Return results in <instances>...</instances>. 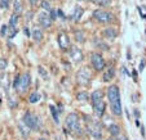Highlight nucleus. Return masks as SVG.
<instances>
[{"label":"nucleus","instance_id":"19","mask_svg":"<svg viewBox=\"0 0 146 140\" xmlns=\"http://www.w3.org/2000/svg\"><path fill=\"white\" fill-rule=\"evenodd\" d=\"M22 10H23L22 3H21L19 0H14V14L19 16V14L22 13Z\"/></svg>","mask_w":146,"mask_h":140},{"label":"nucleus","instance_id":"2","mask_svg":"<svg viewBox=\"0 0 146 140\" xmlns=\"http://www.w3.org/2000/svg\"><path fill=\"white\" fill-rule=\"evenodd\" d=\"M65 126L66 129H69L71 132L74 134H82V129H80V120H79V114L75 112L67 114L66 120H65Z\"/></svg>","mask_w":146,"mask_h":140},{"label":"nucleus","instance_id":"23","mask_svg":"<svg viewBox=\"0 0 146 140\" xmlns=\"http://www.w3.org/2000/svg\"><path fill=\"white\" fill-rule=\"evenodd\" d=\"M0 80H1V82H0V85L3 86L4 89H8V75H5V73H3L1 76H0Z\"/></svg>","mask_w":146,"mask_h":140},{"label":"nucleus","instance_id":"30","mask_svg":"<svg viewBox=\"0 0 146 140\" xmlns=\"http://www.w3.org/2000/svg\"><path fill=\"white\" fill-rule=\"evenodd\" d=\"M8 7H9V0H0V8L8 9Z\"/></svg>","mask_w":146,"mask_h":140},{"label":"nucleus","instance_id":"8","mask_svg":"<svg viewBox=\"0 0 146 140\" xmlns=\"http://www.w3.org/2000/svg\"><path fill=\"white\" fill-rule=\"evenodd\" d=\"M30 84H31L30 73H27V72H26V73H22L21 75V79H19V84H18V86H17L16 90L18 91V93H23V91L30 86Z\"/></svg>","mask_w":146,"mask_h":140},{"label":"nucleus","instance_id":"39","mask_svg":"<svg viewBox=\"0 0 146 140\" xmlns=\"http://www.w3.org/2000/svg\"><path fill=\"white\" fill-rule=\"evenodd\" d=\"M29 1H30V4H31V5H36V4H38V1H39V0H29Z\"/></svg>","mask_w":146,"mask_h":140},{"label":"nucleus","instance_id":"21","mask_svg":"<svg viewBox=\"0 0 146 140\" xmlns=\"http://www.w3.org/2000/svg\"><path fill=\"white\" fill-rule=\"evenodd\" d=\"M25 126H26V124L23 121L18 124V129H19V131H21V134H22V136L23 137H27L29 136V132H27V129H25Z\"/></svg>","mask_w":146,"mask_h":140},{"label":"nucleus","instance_id":"26","mask_svg":"<svg viewBox=\"0 0 146 140\" xmlns=\"http://www.w3.org/2000/svg\"><path fill=\"white\" fill-rule=\"evenodd\" d=\"M96 5H100V7H106V5H109L110 4V1L111 0H92Z\"/></svg>","mask_w":146,"mask_h":140},{"label":"nucleus","instance_id":"38","mask_svg":"<svg viewBox=\"0 0 146 140\" xmlns=\"http://www.w3.org/2000/svg\"><path fill=\"white\" fill-rule=\"evenodd\" d=\"M23 32H25V35H26V36H31V35H30V31H29V28H27V27L23 28Z\"/></svg>","mask_w":146,"mask_h":140},{"label":"nucleus","instance_id":"34","mask_svg":"<svg viewBox=\"0 0 146 140\" xmlns=\"http://www.w3.org/2000/svg\"><path fill=\"white\" fill-rule=\"evenodd\" d=\"M38 69H39V73H40L41 76L44 77V79H47V77H48V75H47V72H45V69L43 68V67H41V66H39V67H38Z\"/></svg>","mask_w":146,"mask_h":140},{"label":"nucleus","instance_id":"20","mask_svg":"<svg viewBox=\"0 0 146 140\" xmlns=\"http://www.w3.org/2000/svg\"><path fill=\"white\" fill-rule=\"evenodd\" d=\"M39 99H40V94H39L38 91H33V93L30 94V96H29V102L34 104V103L39 102Z\"/></svg>","mask_w":146,"mask_h":140},{"label":"nucleus","instance_id":"1","mask_svg":"<svg viewBox=\"0 0 146 140\" xmlns=\"http://www.w3.org/2000/svg\"><path fill=\"white\" fill-rule=\"evenodd\" d=\"M108 98L110 102V108L113 114L115 116H121V102H120V91L116 85H111L108 89Z\"/></svg>","mask_w":146,"mask_h":140},{"label":"nucleus","instance_id":"4","mask_svg":"<svg viewBox=\"0 0 146 140\" xmlns=\"http://www.w3.org/2000/svg\"><path fill=\"white\" fill-rule=\"evenodd\" d=\"M23 122L26 124V126L31 130H39L40 129V122L39 118L34 114L33 112H26L23 116Z\"/></svg>","mask_w":146,"mask_h":140},{"label":"nucleus","instance_id":"25","mask_svg":"<svg viewBox=\"0 0 146 140\" xmlns=\"http://www.w3.org/2000/svg\"><path fill=\"white\" fill-rule=\"evenodd\" d=\"M17 23H18V16L17 14H12L11 19H9V26L11 27H16Z\"/></svg>","mask_w":146,"mask_h":140},{"label":"nucleus","instance_id":"5","mask_svg":"<svg viewBox=\"0 0 146 140\" xmlns=\"http://www.w3.org/2000/svg\"><path fill=\"white\" fill-rule=\"evenodd\" d=\"M91 79H92V73L88 67H83V68L79 69V72L76 75V80L80 85H88Z\"/></svg>","mask_w":146,"mask_h":140},{"label":"nucleus","instance_id":"42","mask_svg":"<svg viewBox=\"0 0 146 140\" xmlns=\"http://www.w3.org/2000/svg\"><path fill=\"white\" fill-rule=\"evenodd\" d=\"M0 104H1V94H0Z\"/></svg>","mask_w":146,"mask_h":140},{"label":"nucleus","instance_id":"3","mask_svg":"<svg viewBox=\"0 0 146 140\" xmlns=\"http://www.w3.org/2000/svg\"><path fill=\"white\" fill-rule=\"evenodd\" d=\"M93 18L100 23H110L114 21L113 14L106 10H102V9H96L93 12Z\"/></svg>","mask_w":146,"mask_h":140},{"label":"nucleus","instance_id":"41","mask_svg":"<svg viewBox=\"0 0 146 140\" xmlns=\"http://www.w3.org/2000/svg\"><path fill=\"white\" fill-rule=\"evenodd\" d=\"M119 140H128V137L127 136H120V139Z\"/></svg>","mask_w":146,"mask_h":140},{"label":"nucleus","instance_id":"33","mask_svg":"<svg viewBox=\"0 0 146 140\" xmlns=\"http://www.w3.org/2000/svg\"><path fill=\"white\" fill-rule=\"evenodd\" d=\"M19 79H21V75H17V76L14 77V80H13V88H14V89H17V86H18Z\"/></svg>","mask_w":146,"mask_h":140},{"label":"nucleus","instance_id":"22","mask_svg":"<svg viewBox=\"0 0 146 140\" xmlns=\"http://www.w3.org/2000/svg\"><path fill=\"white\" fill-rule=\"evenodd\" d=\"M50 108V113H52L53 116V120H54L56 124H60V118H58V113H57V109H56L54 105H49Z\"/></svg>","mask_w":146,"mask_h":140},{"label":"nucleus","instance_id":"15","mask_svg":"<svg viewBox=\"0 0 146 140\" xmlns=\"http://www.w3.org/2000/svg\"><path fill=\"white\" fill-rule=\"evenodd\" d=\"M102 98H104V93H102L101 90H96L92 93L91 95V99H92V104H94V103L97 102H101Z\"/></svg>","mask_w":146,"mask_h":140},{"label":"nucleus","instance_id":"37","mask_svg":"<svg viewBox=\"0 0 146 140\" xmlns=\"http://www.w3.org/2000/svg\"><path fill=\"white\" fill-rule=\"evenodd\" d=\"M145 66H146V61H145V59H142V61H141V64H140V72L142 71Z\"/></svg>","mask_w":146,"mask_h":140},{"label":"nucleus","instance_id":"24","mask_svg":"<svg viewBox=\"0 0 146 140\" xmlns=\"http://www.w3.org/2000/svg\"><path fill=\"white\" fill-rule=\"evenodd\" d=\"M76 98H78V100H80V102H86V100H88V93L80 91V93H78Z\"/></svg>","mask_w":146,"mask_h":140},{"label":"nucleus","instance_id":"7","mask_svg":"<svg viewBox=\"0 0 146 140\" xmlns=\"http://www.w3.org/2000/svg\"><path fill=\"white\" fill-rule=\"evenodd\" d=\"M87 129H88V132L96 139H101L102 137V132H101V126H100L98 122L92 121L89 118V122H87Z\"/></svg>","mask_w":146,"mask_h":140},{"label":"nucleus","instance_id":"40","mask_svg":"<svg viewBox=\"0 0 146 140\" xmlns=\"http://www.w3.org/2000/svg\"><path fill=\"white\" fill-rule=\"evenodd\" d=\"M108 140H119V139H116V136H111V137H109Z\"/></svg>","mask_w":146,"mask_h":140},{"label":"nucleus","instance_id":"27","mask_svg":"<svg viewBox=\"0 0 146 140\" xmlns=\"http://www.w3.org/2000/svg\"><path fill=\"white\" fill-rule=\"evenodd\" d=\"M41 8L44 9V10H47V12H49V10H52V8H50V4H49V1H47V0H43L41 1Z\"/></svg>","mask_w":146,"mask_h":140},{"label":"nucleus","instance_id":"11","mask_svg":"<svg viewBox=\"0 0 146 140\" xmlns=\"http://www.w3.org/2000/svg\"><path fill=\"white\" fill-rule=\"evenodd\" d=\"M70 58H71L72 62H75V63H79V62L83 61L84 55H83V52L78 46H72L71 50H70Z\"/></svg>","mask_w":146,"mask_h":140},{"label":"nucleus","instance_id":"28","mask_svg":"<svg viewBox=\"0 0 146 140\" xmlns=\"http://www.w3.org/2000/svg\"><path fill=\"white\" fill-rule=\"evenodd\" d=\"M17 32H18V31H17L16 27H11V28L8 30V35H7V36H8L9 39H13L14 36L17 35Z\"/></svg>","mask_w":146,"mask_h":140},{"label":"nucleus","instance_id":"29","mask_svg":"<svg viewBox=\"0 0 146 140\" xmlns=\"http://www.w3.org/2000/svg\"><path fill=\"white\" fill-rule=\"evenodd\" d=\"M8 66V61L5 58H0V69H5Z\"/></svg>","mask_w":146,"mask_h":140},{"label":"nucleus","instance_id":"12","mask_svg":"<svg viewBox=\"0 0 146 140\" xmlns=\"http://www.w3.org/2000/svg\"><path fill=\"white\" fill-rule=\"evenodd\" d=\"M105 109H106V104L104 100L101 102H97L93 104V112L97 117H102V116L105 114Z\"/></svg>","mask_w":146,"mask_h":140},{"label":"nucleus","instance_id":"17","mask_svg":"<svg viewBox=\"0 0 146 140\" xmlns=\"http://www.w3.org/2000/svg\"><path fill=\"white\" fill-rule=\"evenodd\" d=\"M120 126H119L118 124H111L110 126H109V132L111 134V136H118V135H120Z\"/></svg>","mask_w":146,"mask_h":140},{"label":"nucleus","instance_id":"14","mask_svg":"<svg viewBox=\"0 0 146 140\" xmlns=\"http://www.w3.org/2000/svg\"><path fill=\"white\" fill-rule=\"evenodd\" d=\"M115 76V68H114L113 66L109 67L108 71H105V73H104V77H102V80L105 81V82H109L113 77Z\"/></svg>","mask_w":146,"mask_h":140},{"label":"nucleus","instance_id":"13","mask_svg":"<svg viewBox=\"0 0 146 140\" xmlns=\"http://www.w3.org/2000/svg\"><path fill=\"white\" fill-rule=\"evenodd\" d=\"M104 36H105L106 39H109V40H114V39L118 36V32H116L115 28L113 27H108L104 30Z\"/></svg>","mask_w":146,"mask_h":140},{"label":"nucleus","instance_id":"10","mask_svg":"<svg viewBox=\"0 0 146 140\" xmlns=\"http://www.w3.org/2000/svg\"><path fill=\"white\" fill-rule=\"evenodd\" d=\"M57 43L62 50H67L70 48V39H69V36H67V33H65V32H61L60 35H58Z\"/></svg>","mask_w":146,"mask_h":140},{"label":"nucleus","instance_id":"43","mask_svg":"<svg viewBox=\"0 0 146 140\" xmlns=\"http://www.w3.org/2000/svg\"><path fill=\"white\" fill-rule=\"evenodd\" d=\"M38 140H45V139H43V137H40V139H38Z\"/></svg>","mask_w":146,"mask_h":140},{"label":"nucleus","instance_id":"16","mask_svg":"<svg viewBox=\"0 0 146 140\" xmlns=\"http://www.w3.org/2000/svg\"><path fill=\"white\" fill-rule=\"evenodd\" d=\"M83 13H84V10H83L82 7H76V8L74 9V13H72V16H71L72 21H75V22L80 21V18H82Z\"/></svg>","mask_w":146,"mask_h":140},{"label":"nucleus","instance_id":"32","mask_svg":"<svg viewBox=\"0 0 146 140\" xmlns=\"http://www.w3.org/2000/svg\"><path fill=\"white\" fill-rule=\"evenodd\" d=\"M8 30H9L8 26H7V25H3V26H1V31H0V35H1V36L8 35Z\"/></svg>","mask_w":146,"mask_h":140},{"label":"nucleus","instance_id":"18","mask_svg":"<svg viewBox=\"0 0 146 140\" xmlns=\"http://www.w3.org/2000/svg\"><path fill=\"white\" fill-rule=\"evenodd\" d=\"M33 37L35 41H41L43 40V32L39 28H34L33 30Z\"/></svg>","mask_w":146,"mask_h":140},{"label":"nucleus","instance_id":"36","mask_svg":"<svg viewBox=\"0 0 146 140\" xmlns=\"http://www.w3.org/2000/svg\"><path fill=\"white\" fill-rule=\"evenodd\" d=\"M50 12H52V13H50V17H52V19H56V16H57L58 10H57V12H56V10H54V9H52V10H50Z\"/></svg>","mask_w":146,"mask_h":140},{"label":"nucleus","instance_id":"35","mask_svg":"<svg viewBox=\"0 0 146 140\" xmlns=\"http://www.w3.org/2000/svg\"><path fill=\"white\" fill-rule=\"evenodd\" d=\"M138 12H140L141 17H142V18L146 21V12H143V8H141V7H140V8H138Z\"/></svg>","mask_w":146,"mask_h":140},{"label":"nucleus","instance_id":"9","mask_svg":"<svg viewBox=\"0 0 146 140\" xmlns=\"http://www.w3.org/2000/svg\"><path fill=\"white\" fill-rule=\"evenodd\" d=\"M38 21H39L41 27H44V28L50 27V26H52V22H53L52 17H50V14H48V12H43V13L39 14Z\"/></svg>","mask_w":146,"mask_h":140},{"label":"nucleus","instance_id":"31","mask_svg":"<svg viewBox=\"0 0 146 140\" xmlns=\"http://www.w3.org/2000/svg\"><path fill=\"white\" fill-rule=\"evenodd\" d=\"M75 37H76V40H78V41H80V43L84 41V36H83V33L80 32V31L75 32Z\"/></svg>","mask_w":146,"mask_h":140},{"label":"nucleus","instance_id":"6","mask_svg":"<svg viewBox=\"0 0 146 140\" xmlns=\"http://www.w3.org/2000/svg\"><path fill=\"white\" fill-rule=\"evenodd\" d=\"M91 62H92V66L94 67L96 71H102V69L105 68V66H106L105 59H104V57H102L100 53H92Z\"/></svg>","mask_w":146,"mask_h":140}]
</instances>
